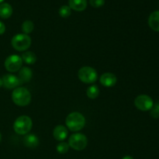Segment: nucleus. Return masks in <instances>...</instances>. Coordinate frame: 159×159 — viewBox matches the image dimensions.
<instances>
[{"label":"nucleus","mask_w":159,"mask_h":159,"mask_svg":"<svg viewBox=\"0 0 159 159\" xmlns=\"http://www.w3.org/2000/svg\"><path fill=\"white\" fill-rule=\"evenodd\" d=\"M3 85V83H2V79H1V78H0V88H1L2 86Z\"/></svg>","instance_id":"a878e982"},{"label":"nucleus","mask_w":159,"mask_h":159,"mask_svg":"<svg viewBox=\"0 0 159 159\" xmlns=\"http://www.w3.org/2000/svg\"><path fill=\"white\" fill-rule=\"evenodd\" d=\"M34 29V24L30 20H26L22 24V30L24 34H29L33 32Z\"/></svg>","instance_id":"6ab92c4d"},{"label":"nucleus","mask_w":159,"mask_h":159,"mask_svg":"<svg viewBox=\"0 0 159 159\" xmlns=\"http://www.w3.org/2000/svg\"><path fill=\"white\" fill-rule=\"evenodd\" d=\"M68 130L63 125H57L53 130V136L54 139L58 141H63L68 136Z\"/></svg>","instance_id":"f8f14e48"},{"label":"nucleus","mask_w":159,"mask_h":159,"mask_svg":"<svg viewBox=\"0 0 159 159\" xmlns=\"http://www.w3.org/2000/svg\"><path fill=\"white\" fill-rule=\"evenodd\" d=\"M69 148L70 147L68 143L61 141V142H60L57 144V147H56V149H57V152H58L59 154H65L68 152Z\"/></svg>","instance_id":"aec40b11"},{"label":"nucleus","mask_w":159,"mask_h":159,"mask_svg":"<svg viewBox=\"0 0 159 159\" xmlns=\"http://www.w3.org/2000/svg\"><path fill=\"white\" fill-rule=\"evenodd\" d=\"M122 159H134V158L131 156H129V155H127V156L124 157Z\"/></svg>","instance_id":"393cba45"},{"label":"nucleus","mask_w":159,"mask_h":159,"mask_svg":"<svg viewBox=\"0 0 159 159\" xmlns=\"http://www.w3.org/2000/svg\"><path fill=\"white\" fill-rule=\"evenodd\" d=\"M134 105L141 111H148L153 107L154 102L152 97L148 95H140L134 99Z\"/></svg>","instance_id":"6e6552de"},{"label":"nucleus","mask_w":159,"mask_h":159,"mask_svg":"<svg viewBox=\"0 0 159 159\" xmlns=\"http://www.w3.org/2000/svg\"><path fill=\"white\" fill-rule=\"evenodd\" d=\"M1 140H2V135H1V133H0V142H1Z\"/></svg>","instance_id":"bb28decb"},{"label":"nucleus","mask_w":159,"mask_h":159,"mask_svg":"<svg viewBox=\"0 0 159 159\" xmlns=\"http://www.w3.org/2000/svg\"><path fill=\"white\" fill-rule=\"evenodd\" d=\"M3 1H4V0H0V3H1V2H2Z\"/></svg>","instance_id":"cd10ccee"},{"label":"nucleus","mask_w":159,"mask_h":159,"mask_svg":"<svg viewBox=\"0 0 159 159\" xmlns=\"http://www.w3.org/2000/svg\"><path fill=\"white\" fill-rule=\"evenodd\" d=\"M71 8L68 6H62L59 9V15L63 18H68L70 16L71 13Z\"/></svg>","instance_id":"412c9836"},{"label":"nucleus","mask_w":159,"mask_h":159,"mask_svg":"<svg viewBox=\"0 0 159 159\" xmlns=\"http://www.w3.org/2000/svg\"><path fill=\"white\" fill-rule=\"evenodd\" d=\"M69 147L75 151H82L88 144V139L83 134L77 133L71 135L68 140Z\"/></svg>","instance_id":"423d86ee"},{"label":"nucleus","mask_w":159,"mask_h":159,"mask_svg":"<svg viewBox=\"0 0 159 159\" xmlns=\"http://www.w3.org/2000/svg\"><path fill=\"white\" fill-rule=\"evenodd\" d=\"M12 99L19 107H26L31 102V94L24 87H17L12 93Z\"/></svg>","instance_id":"f03ea898"},{"label":"nucleus","mask_w":159,"mask_h":159,"mask_svg":"<svg viewBox=\"0 0 159 159\" xmlns=\"http://www.w3.org/2000/svg\"><path fill=\"white\" fill-rule=\"evenodd\" d=\"M33 77V71L28 67H23L20 69L19 72V79L21 83H26L31 80Z\"/></svg>","instance_id":"ddd939ff"},{"label":"nucleus","mask_w":159,"mask_h":159,"mask_svg":"<svg viewBox=\"0 0 159 159\" xmlns=\"http://www.w3.org/2000/svg\"><path fill=\"white\" fill-rule=\"evenodd\" d=\"M2 83L5 88L12 89L17 88V86L21 85V82L19 78L14 75L6 74L2 77Z\"/></svg>","instance_id":"1a4fd4ad"},{"label":"nucleus","mask_w":159,"mask_h":159,"mask_svg":"<svg viewBox=\"0 0 159 159\" xmlns=\"http://www.w3.org/2000/svg\"><path fill=\"white\" fill-rule=\"evenodd\" d=\"M151 116L152 117L155 118V119H158L159 118V101L154 104L153 107L151 110Z\"/></svg>","instance_id":"4be33fe9"},{"label":"nucleus","mask_w":159,"mask_h":159,"mask_svg":"<svg viewBox=\"0 0 159 159\" xmlns=\"http://www.w3.org/2000/svg\"><path fill=\"white\" fill-rule=\"evenodd\" d=\"M69 7L73 10L81 12L86 9L87 1L86 0H69Z\"/></svg>","instance_id":"2eb2a0df"},{"label":"nucleus","mask_w":159,"mask_h":159,"mask_svg":"<svg viewBox=\"0 0 159 159\" xmlns=\"http://www.w3.org/2000/svg\"><path fill=\"white\" fill-rule=\"evenodd\" d=\"M148 25L154 31L159 32V10L151 13L148 17Z\"/></svg>","instance_id":"4468645a"},{"label":"nucleus","mask_w":159,"mask_h":159,"mask_svg":"<svg viewBox=\"0 0 159 159\" xmlns=\"http://www.w3.org/2000/svg\"><path fill=\"white\" fill-rule=\"evenodd\" d=\"M99 82L105 87H113L116 85L117 82V78L114 74L110 72H107L102 74L99 78Z\"/></svg>","instance_id":"9d476101"},{"label":"nucleus","mask_w":159,"mask_h":159,"mask_svg":"<svg viewBox=\"0 0 159 159\" xmlns=\"http://www.w3.org/2000/svg\"><path fill=\"white\" fill-rule=\"evenodd\" d=\"M12 8L8 3H2L0 5V17L2 19H8L12 16Z\"/></svg>","instance_id":"dca6fc26"},{"label":"nucleus","mask_w":159,"mask_h":159,"mask_svg":"<svg viewBox=\"0 0 159 159\" xmlns=\"http://www.w3.org/2000/svg\"><path fill=\"white\" fill-rule=\"evenodd\" d=\"M65 124L68 130L71 131H79L85 125V118L79 112H72L69 113L65 120Z\"/></svg>","instance_id":"f257e3e1"},{"label":"nucleus","mask_w":159,"mask_h":159,"mask_svg":"<svg viewBox=\"0 0 159 159\" xmlns=\"http://www.w3.org/2000/svg\"><path fill=\"white\" fill-rule=\"evenodd\" d=\"M21 58L25 63L28 65H34L37 61V56L32 51H26L22 54Z\"/></svg>","instance_id":"f3484780"},{"label":"nucleus","mask_w":159,"mask_h":159,"mask_svg":"<svg viewBox=\"0 0 159 159\" xmlns=\"http://www.w3.org/2000/svg\"><path fill=\"white\" fill-rule=\"evenodd\" d=\"M78 76L81 82L86 84H92L97 80L98 74L95 68L89 66H84L79 69Z\"/></svg>","instance_id":"39448f33"},{"label":"nucleus","mask_w":159,"mask_h":159,"mask_svg":"<svg viewBox=\"0 0 159 159\" xmlns=\"http://www.w3.org/2000/svg\"><path fill=\"white\" fill-rule=\"evenodd\" d=\"M89 2L93 7L99 8L105 4V0H89Z\"/></svg>","instance_id":"5701e85b"},{"label":"nucleus","mask_w":159,"mask_h":159,"mask_svg":"<svg viewBox=\"0 0 159 159\" xmlns=\"http://www.w3.org/2000/svg\"><path fill=\"white\" fill-rule=\"evenodd\" d=\"M33 122L28 116H20L15 120L13 124L14 131L20 135H26L30 131Z\"/></svg>","instance_id":"7ed1b4c3"},{"label":"nucleus","mask_w":159,"mask_h":159,"mask_svg":"<svg viewBox=\"0 0 159 159\" xmlns=\"http://www.w3.org/2000/svg\"><path fill=\"white\" fill-rule=\"evenodd\" d=\"M86 94L89 99H95L98 97L99 94V89L98 88L97 85H91L86 90Z\"/></svg>","instance_id":"a211bd4d"},{"label":"nucleus","mask_w":159,"mask_h":159,"mask_svg":"<svg viewBox=\"0 0 159 159\" xmlns=\"http://www.w3.org/2000/svg\"><path fill=\"white\" fill-rule=\"evenodd\" d=\"M23 144L26 146V148H36L37 147H38L39 145V138H37V135L33 134H26L23 138Z\"/></svg>","instance_id":"9b49d317"},{"label":"nucleus","mask_w":159,"mask_h":159,"mask_svg":"<svg viewBox=\"0 0 159 159\" xmlns=\"http://www.w3.org/2000/svg\"><path fill=\"white\" fill-rule=\"evenodd\" d=\"M12 48L18 51H26L31 45V38L24 34H16L11 40Z\"/></svg>","instance_id":"20e7f679"},{"label":"nucleus","mask_w":159,"mask_h":159,"mask_svg":"<svg viewBox=\"0 0 159 159\" xmlns=\"http://www.w3.org/2000/svg\"><path fill=\"white\" fill-rule=\"evenodd\" d=\"M5 31H6V26L2 22L0 21V35L4 34Z\"/></svg>","instance_id":"b1692460"},{"label":"nucleus","mask_w":159,"mask_h":159,"mask_svg":"<svg viewBox=\"0 0 159 159\" xmlns=\"http://www.w3.org/2000/svg\"><path fill=\"white\" fill-rule=\"evenodd\" d=\"M4 65L8 71L16 72L22 68L23 60L20 56L17 55V54H12L6 59Z\"/></svg>","instance_id":"0eeeda50"}]
</instances>
